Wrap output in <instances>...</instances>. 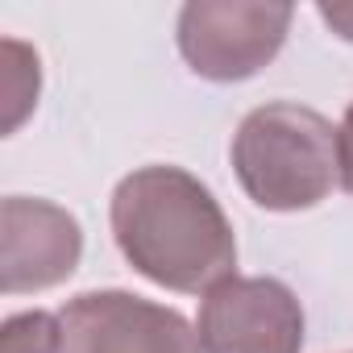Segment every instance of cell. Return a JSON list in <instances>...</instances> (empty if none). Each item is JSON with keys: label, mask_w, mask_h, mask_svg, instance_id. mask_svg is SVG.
<instances>
[{"label": "cell", "mask_w": 353, "mask_h": 353, "mask_svg": "<svg viewBox=\"0 0 353 353\" xmlns=\"http://www.w3.org/2000/svg\"><path fill=\"white\" fill-rule=\"evenodd\" d=\"M63 324L50 312H17L0 328V353H59Z\"/></svg>", "instance_id": "8"}, {"label": "cell", "mask_w": 353, "mask_h": 353, "mask_svg": "<svg viewBox=\"0 0 353 353\" xmlns=\"http://www.w3.org/2000/svg\"><path fill=\"white\" fill-rule=\"evenodd\" d=\"M233 170L266 212L316 208L341 183L336 129L307 104H262L233 133Z\"/></svg>", "instance_id": "2"}, {"label": "cell", "mask_w": 353, "mask_h": 353, "mask_svg": "<svg viewBox=\"0 0 353 353\" xmlns=\"http://www.w3.org/2000/svg\"><path fill=\"white\" fill-rule=\"evenodd\" d=\"M196 336L204 353H299L303 307L279 279L233 274L204 295Z\"/></svg>", "instance_id": "4"}, {"label": "cell", "mask_w": 353, "mask_h": 353, "mask_svg": "<svg viewBox=\"0 0 353 353\" xmlns=\"http://www.w3.org/2000/svg\"><path fill=\"white\" fill-rule=\"evenodd\" d=\"M59 353H204L196 328L133 291H83L59 312Z\"/></svg>", "instance_id": "5"}, {"label": "cell", "mask_w": 353, "mask_h": 353, "mask_svg": "<svg viewBox=\"0 0 353 353\" xmlns=\"http://www.w3.org/2000/svg\"><path fill=\"white\" fill-rule=\"evenodd\" d=\"M291 5L274 0H192L179 13V54L212 83L258 75L287 42Z\"/></svg>", "instance_id": "3"}, {"label": "cell", "mask_w": 353, "mask_h": 353, "mask_svg": "<svg viewBox=\"0 0 353 353\" xmlns=\"http://www.w3.org/2000/svg\"><path fill=\"white\" fill-rule=\"evenodd\" d=\"M79 258L83 229L67 208L30 196H9L0 204V287L5 295L67 283Z\"/></svg>", "instance_id": "6"}, {"label": "cell", "mask_w": 353, "mask_h": 353, "mask_svg": "<svg viewBox=\"0 0 353 353\" xmlns=\"http://www.w3.org/2000/svg\"><path fill=\"white\" fill-rule=\"evenodd\" d=\"M320 17L332 26L336 38L353 42V5H320Z\"/></svg>", "instance_id": "10"}, {"label": "cell", "mask_w": 353, "mask_h": 353, "mask_svg": "<svg viewBox=\"0 0 353 353\" xmlns=\"http://www.w3.org/2000/svg\"><path fill=\"white\" fill-rule=\"evenodd\" d=\"M112 237L125 262L183 295H208L233 279L237 237L216 196L183 166H141L112 192Z\"/></svg>", "instance_id": "1"}, {"label": "cell", "mask_w": 353, "mask_h": 353, "mask_svg": "<svg viewBox=\"0 0 353 353\" xmlns=\"http://www.w3.org/2000/svg\"><path fill=\"white\" fill-rule=\"evenodd\" d=\"M38 83H42V71H38V54L30 46H21L17 38H5V133H13L26 112L38 104Z\"/></svg>", "instance_id": "7"}, {"label": "cell", "mask_w": 353, "mask_h": 353, "mask_svg": "<svg viewBox=\"0 0 353 353\" xmlns=\"http://www.w3.org/2000/svg\"><path fill=\"white\" fill-rule=\"evenodd\" d=\"M336 150H341V188L353 196V104L345 108V121L336 129Z\"/></svg>", "instance_id": "9"}]
</instances>
